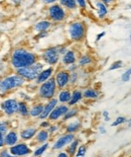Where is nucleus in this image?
Returning a JSON list of instances; mask_svg holds the SVG:
<instances>
[{"mask_svg": "<svg viewBox=\"0 0 131 157\" xmlns=\"http://www.w3.org/2000/svg\"><path fill=\"white\" fill-rule=\"evenodd\" d=\"M36 62H38L36 55L22 48L14 49L11 53V57H10V63L15 70L22 67H28Z\"/></svg>", "mask_w": 131, "mask_h": 157, "instance_id": "f257e3e1", "label": "nucleus"}, {"mask_svg": "<svg viewBox=\"0 0 131 157\" xmlns=\"http://www.w3.org/2000/svg\"><path fill=\"white\" fill-rule=\"evenodd\" d=\"M24 83H25V79L23 78L22 76L17 74V73L9 75V76H7V77L3 78L1 80V83H0L1 94L3 95L4 93H6L7 91H10V90L21 87Z\"/></svg>", "mask_w": 131, "mask_h": 157, "instance_id": "f03ea898", "label": "nucleus"}, {"mask_svg": "<svg viewBox=\"0 0 131 157\" xmlns=\"http://www.w3.org/2000/svg\"><path fill=\"white\" fill-rule=\"evenodd\" d=\"M43 70V64H42L40 62H36L31 66H28V67H22L19 69H16L15 71L17 74L20 76H22L25 80H28V81H32V80H36L40 72Z\"/></svg>", "mask_w": 131, "mask_h": 157, "instance_id": "7ed1b4c3", "label": "nucleus"}, {"mask_svg": "<svg viewBox=\"0 0 131 157\" xmlns=\"http://www.w3.org/2000/svg\"><path fill=\"white\" fill-rule=\"evenodd\" d=\"M58 88L56 78L50 77L45 82L40 84L38 88V96L42 99H52L55 96L56 90Z\"/></svg>", "mask_w": 131, "mask_h": 157, "instance_id": "20e7f679", "label": "nucleus"}, {"mask_svg": "<svg viewBox=\"0 0 131 157\" xmlns=\"http://www.w3.org/2000/svg\"><path fill=\"white\" fill-rule=\"evenodd\" d=\"M60 55H62L60 51V47H50V48L45 49L42 52V58L45 63L50 66H53L59 62Z\"/></svg>", "mask_w": 131, "mask_h": 157, "instance_id": "39448f33", "label": "nucleus"}, {"mask_svg": "<svg viewBox=\"0 0 131 157\" xmlns=\"http://www.w3.org/2000/svg\"><path fill=\"white\" fill-rule=\"evenodd\" d=\"M85 33H86L85 25L81 21L73 22L69 26V35L70 38L73 41L79 42L81 40H83L85 38Z\"/></svg>", "mask_w": 131, "mask_h": 157, "instance_id": "423d86ee", "label": "nucleus"}, {"mask_svg": "<svg viewBox=\"0 0 131 157\" xmlns=\"http://www.w3.org/2000/svg\"><path fill=\"white\" fill-rule=\"evenodd\" d=\"M2 112L7 116H13L18 112V101L14 98H8L1 103Z\"/></svg>", "mask_w": 131, "mask_h": 157, "instance_id": "0eeeda50", "label": "nucleus"}, {"mask_svg": "<svg viewBox=\"0 0 131 157\" xmlns=\"http://www.w3.org/2000/svg\"><path fill=\"white\" fill-rule=\"evenodd\" d=\"M74 139H75V134H74V133H67V134H64L60 137H59V138L56 139V141L53 143V149L62 150L64 147L68 146Z\"/></svg>", "mask_w": 131, "mask_h": 157, "instance_id": "6e6552de", "label": "nucleus"}, {"mask_svg": "<svg viewBox=\"0 0 131 157\" xmlns=\"http://www.w3.org/2000/svg\"><path fill=\"white\" fill-rule=\"evenodd\" d=\"M56 82L59 89H64L69 84L71 79V72L69 70H60L56 74Z\"/></svg>", "mask_w": 131, "mask_h": 157, "instance_id": "1a4fd4ad", "label": "nucleus"}, {"mask_svg": "<svg viewBox=\"0 0 131 157\" xmlns=\"http://www.w3.org/2000/svg\"><path fill=\"white\" fill-rule=\"evenodd\" d=\"M8 151L11 153V155L14 156H26L30 154L31 150L25 143H17L13 146H10Z\"/></svg>", "mask_w": 131, "mask_h": 157, "instance_id": "9d476101", "label": "nucleus"}, {"mask_svg": "<svg viewBox=\"0 0 131 157\" xmlns=\"http://www.w3.org/2000/svg\"><path fill=\"white\" fill-rule=\"evenodd\" d=\"M69 106L62 103L60 105H56L55 109H53V112L49 113V121H58L59 119H60L62 117H64L67 113V112L69 111Z\"/></svg>", "mask_w": 131, "mask_h": 157, "instance_id": "9b49d317", "label": "nucleus"}, {"mask_svg": "<svg viewBox=\"0 0 131 157\" xmlns=\"http://www.w3.org/2000/svg\"><path fill=\"white\" fill-rule=\"evenodd\" d=\"M49 17L55 21H62L65 18V11L58 4H53L49 9Z\"/></svg>", "mask_w": 131, "mask_h": 157, "instance_id": "f8f14e48", "label": "nucleus"}, {"mask_svg": "<svg viewBox=\"0 0 131 157\" xmlns=\"http://www.w3.org/2000/svg\"><path fill=\"white\" fill-rule=\"evenodd\" d=\"M58 102H59V99H56V98H52V99H49V101L46 105H45V108H43V111L42 113V115L39 116V119L42 120H45V119H49V113L53 112V109L58 105Z\"/></svg>", "mask_w": 131, "mask_h": 157, "instance_id": "ddd939ff", "label": "nucleus"}, {"mask_svg": "<svg viewBox=\"0 0 131 157\" xmlns=\"http://www.w3.org/2000/svg\"><path fill=\"white\" fill-rule=\"evenodd\" d=\"M53 66H49V68H45L43 69L42 72L39 73L38 78H36V84H42V83L45 82L46 80H49L50 77L53 76Z\"/></svg>", "mask_w": 131, "mask_h": 157, "instance_id": "4468645a", "label": "nucleus"}, {"mask_svg": "<svg viewBox=\"0 0 131 157\" xmlns=\"http://www.w3.org/2000/svg\"><path fill=\"white\" fill-rule=\"evenodd\" d=\"M38 129L36 128H32V127H28V128H25L20 131L19 135L20 138L22 140H30L32 139L36 134H38Z\"/></svg>", "mask_w": 131, "mask_h": 157, "instance_id": "2eb2a0df", "label": "nucleus"}, {"mask_svg": "<svg viewBox=\"0 0 131 157\" xmlns=\"http://www.w3.org/2000/svg\"><path fill=\"white\" fill-rule=\"evenodd\" d=\"M76 61H77V58H76L75 52H74L73 50H68V51L64 54L63 58H62V62L65 65H68V66L75 64Z\"/></svg>", "mask_w": 131, "mask_h": 157, "instance_id": "dca6fc26", "label": "nucleus"}, {"mask_svg": "<svg viewBox=\"0 0 131 157\" xmlns=\"http://www.w3.org/2000/svg\"><path fill=\"white\" fill-rule=\"evenodd\" d=\"M18 142V135L16 131H9L7 134L5 135V145L7 146H13L17 144Z\"/></svg>", "mask_w": 131, "mask_h": 157, "instance_id": "f3484780", "label": "nucleus"}, {"mask_svg": "<svg viewBox=\"0 0 131 157\" xmlns=\"http://www.w3.org/2000/svg\"><path fill=\"white\" fill-rule=\"evenodd\" d=\"M71 98H72V92L70 91L69 89H60V91L59 93L58 99L59 102L60 103H69L71 101Z\"/></svg>", "mask_w": 131, "mask_h": 157, "instance_id": "a211bd4d", "label": "nucleus"}, {"mask_svg": "<svg viewBox=\"0 0 131 157\" xmlns=\"http://www.w3.org/2000/svg\"><path fill=\"white\" fill-rule=\"evenodd\" d=\"M82 98H84V96H83V91H81L80 89H75L72 92V98H71V101H69L68 105L70 106L75 105L78 102H80V101L82 99Z\"/></svg>", "mask_w": 131, "mask_h": 157, "instance_id": "6ab92c4d", "label": "nucleus"}, {"mask_svg": "<svg viewBox=\"0 0 131 157\" xmlns=\"http://www.w3.org/2000/svg\"><path fill=\"white\" fill-rule=\"evenodd\" d=\"M43 108H45V105L42 103H35V105L31 106L29 111V116L33 117V118H39V116L42 115V113L43 111Z\"/></svg>", "mask_w": 131, "mask_h": 157, "instance_id": "aec40b11", "label": "nucleus"}, {"mask_svg": "<svg viewBox=\"0 0 131 157\" xmlns=\"http://www.w3.org/2000/svg\"><path fill=\"white\" fill-rule=\"evenodd\" d=\"M49 130L42 129L38 132V134L35 135V141L38 143H45L49 138Z\"/></svg>", "mask_w": 131, "mask_h": 157, "instance_id": "412c9836", "label": "nucleus"}, {"mask_svg": "<svg viewBox=\"0 0 131 157\" xmlns=\"http://www.w3.org/2000/svg\"><path fill=\"white\" fill-rule=\"evenodd\" d=\"M80 128H81V122L76 120V121L71 122L66 126V133H76L79 131Z\"/></svg>", "mask_w": 131, "mask_h": 157, "instance_id": "4be33fe9", "label": "nucleus"}, {"mask_svg": "<svg viewBox=\"0 0 131 157\" xmlns=\"http://www.w3.org/2000/svg\"><path fill=\"white\" fill-rule=\"evenodd\" d=\"M79 143H80V141H79L78 139H74L73 141L68 145L67 152L69 153V155H71V156L76 155L77 150H78V148H79Z\"/></svg>", "mask_w": 131, "mask_h": 157, "instance_id": "5701e85b", "label": "nucleus"}, {"mask_svg": "<svg viewBox=\"0 0 131 157\" xmlns=\"http://www.w3.org/2000/svg\"><path fill=\"white\" fill-rule=\"evenodd\" d=\"M83 96L87 99H96V98H98L99 92L93 88H88L83 91Z\"/></svg>", "mask_w": 131, "mask_h": 157, "instance_id": "b1692460", "label": "nucleus"}, {"mask_svg": "<svg viewBox=\"0 0 131 157\" xmlns=\"http://www.w3.org/2000/svg\"><path fill=\"white\" fill-rule=\"evenodd\" d=\"M29 111L30 109H28L27 103L25 101H19L18 102V113L20 116L22 117H27L29 116Z\"/></svg>", "mask_w": 131, "mask_h": 157, "instance_id": "393cba45", "label": "nucleus"}, {"mask_svg": "<svg viewBox=\"0 0 131 157\" xmlns=\"http://www.w3.org/2000/svg\"><path fill=\"white\" fill-rule=\"evenodd\" d=\"M50 26V22L48 21H39L35 25V29L38 33H42V32H46V29Z\"/></svg>", "mask_w": 131, "mask_h": 157, "instance_id": "a878e982", "label": "nucleus"}, {"mask_svg": "<svg viewBox=\"0 0 131 157\" xmlns=\"http://www.w3.org/2000/svg\"><path fill=\"white\" fill-rule=\"evenodd\" d=\"M96 6L98 8V16L99 18H103L104 16L107 14V8L104 3L102 2H97L96 3Z\"/></svg>", "mask_w": 131, "mask_h": 157, "instance_id": "bb28decb", "label": "nucleus"}, {"mask_svg": "<svg viewBox=\"0 0 131 157\" xmlns=\"http://www.w3.org/2000/svg\"><path fill=\"white\" fill-rule=\"evenodd\" d=\"M60 4L69 9H74L77 7V0H60Z\"/></svg>", "mask_w": 131, "mask_h": 157, "instance_id": "cd10ccee", "label": "nucleus"}, {"mask_svg": "<svg viewBox=\"0 0 131 157\" xmlns=\"http://www.w3.org/2000/svg\"><path fill=\"white\" fill-rule=\"evenodd\" d=\"M93 62V58L89 55H83L79 59V65L80 66H87Z\"/></svg>", "mask_w": 131, "mask_h": 157, "instance_id": "c85d7f7f", "label": "nucleus"}, {"mask_svg": "<svg viewBox=\"0 0 131 157\" xmlns=\"http://www.w3.org/2000/svg\"><path fill=\"white\" fill-rule=\"evenodd\" d=\"M78 109H70L68 112H67V113L65 116L63 117V120L64 121H68V120H71L73 119L74 117H76L77 115H78Z\"/></svg>", "mask_w": 131, "mask_h": 157, "instance_id": "c756f323", "label": "nucleus"}, {"mask_svg": "<svg viewBox=\"0 0 131 157\" xmlns=\"http://www.w3.org/2000/svg\"><path fill=\"white\" fill-rule=\"evenodd\" d=\"M48 148H49V143L48 142L43 143L42 146L35 149V151L33 152V156H40V155H42L43 153L46 151V149H48Z\"/></svg>", "mask_w": 131, "mask_h": 157, "instance_id": "7c9ffc66", "label": "nucleus"}, {"mask_svg": "<svg viewBox=\"0 0 131 157\" xmlns=\"http://www.w3.org/2000/svg\"><path fill=\"white\" fill-rule=\"evenodd\" d=\"M87 149H88V147H87L86 145H81L79 146L78 150H77V153L75 156H85L86 153H87Z\"/></svg>", "mask_w": 131, "mask_h": 157, "instance_id": "2f4dec72", "label": "nucleus"}, {"mask_svg": "<svg viewBox=\"0 0 131 157\" xmlns=\"http://www.w3.org/2000/svg\"><path fill=\"white\" fill-rule=\"evenodd\" d=\"M124 123H127V119L125 118V117H118L115 121H114L112 123V127H117V126H120V125H122V124Z\"/></svg>", "mask_w": 131, "mask_h": 157, "instance_id": "473e14b6", "label": "nucleus"}, {"mask_svg": "<svg viewBox=\"0 0 131 157\" xmlns=\"http://www.w3.org/2000/svg\"><path fill=\"white\" fill-rule=\"evenodd\" d=\"M123 66V62L121 60H118V61H115L113 62L112 64L110 65L109 67V71H113V70H116V69H119Z\"/></svg>", "mask_w": 131, "mask_h": 157, "instance_id": "72a5a7b5", "label": "nucleus"}, {"mask_svg": "<svg viewBox=\"0 0 131 157\" xmlns=\"http://www.w3.org/2000/svg\"><path fill=\"white\" fill-rule=\"evenodd\" d=\"M130 78H131V67L128 68L123 73L122 76H121V80H122L123 82H127V81H129Z\"/></svg>", "mask_w": 131, "mask_h": 157, "instance_id": "f704fd0d", "label": "nucleus"}, {"mask_svg": "<svg viewBox=\"0 0 131 157\" xmlns=\"http://www.w3.org/2000/svg\"><path fill=\"white\" fill-rule=\"evenodd\" d=\"M7 123L6 122H2L1 125H0V134L1 135H6L7 134Z\"/></svg>", "mask_w": 131, "mask_h": 157, "instance_id": "c9c22d12", "label": "nucleus"}, {"mask_svg": "<svg viewBox=\"0 0 131 157\" xmlns=\"http://www.w3.org/2000/svg\"><path fill=\"white\" fill-rule=\"evenodd\" d=\"M77 79H78V75H77L76 71L71 72V79H70V82H71V83H75Z\"/></svg>", "mask_w": 131, "mask_h": 157, "instance_id": "e433bc0d", "label": "nucleus"}, {"mask_svg": "<svg viewBox=\"0 0 131 157\" xmlns=\"http://www.w3.org/2000/svg\"><path fill=\"white\" fill-rule=\"evenodd\" d=\"M49 126H50L49 122V121H45V120H43V121L40 123V125H39L40 128H42V129H49Z\"/></svg>", "mask_w": 131, "mask_h": 157, "instance_id": "4c0bfd02", "label": "nucleus"}, {"mask_svg": "<svg viewBox=\"0 0 131 157\" xmlns=\"http://www.w3.org/2000/svg\"><path fill=\"white\" fill-rule=\"evenodd\" d=\"M56 129H58V126H56V125H53V126L50 125V126H49V134H53V133H55V132L56 131Z\"/></svg>", "mask_w": 131, "mask_h": 157, "instance_id": "58836bf2", "label": "nucleus"}, {"mask_svg": "<svg viewBox=\"0 0 131 157\" xmlns=\"http://www.w3.org/2000/svg\"><path fill=\"white\" fill-rule=\"evenodd\" d=\"M77 3H78V5L80 7H86L87 3H86V0H77Z\"/></svg>", "mask_w": 131, "mask_h": 157, "instance_id": "ea45409f", "label": "nucleus"}, {"mask_svg": "<svg viewBox=\"0 0 131 157\" xmlns=\"http://www.w3.org/2000/svg\"><path fill=\"white\" fill-rule=\"evenodd\" d=\"M77 67H78V66H77V65H76V63H75V64L69 65V68H68V70H69L70 72H74V71H76Z\"/></svg>", "mask_w": 131, "mask_h": 157, "instance_id": "a19ab883", "label": "nucleus"}, {"mask_svg": "<svg viewBox=\"0 0 131 157\" xmlns=\"http://www.w3.org/2000/svg\"><path fill=\"white\" fill-rule=\"evenodd\" d=\"M99 133L101 134H106V128L104 126H100L99 127Z\"/></svg>", "mask_w": 131, "mask_h": 157, "instance_id": "79ce46f5", "label": "nucleus"}, {"mask_svg": "<svg viewBox=\"0 0 131 157\" xmlns=\"http://www.w3.org/2000/svg\"><path fill=\"white\" fill-rule=\"evenodd\" d=\"M9 156H11V153H8L7 151H2L1 152V157H9Z\"/></svg>", "mask_w": 131, "mask_h": 157, "instance_id": "37998d69", "label": "nucleus"}, {"mask_svg": "<svg viewBox=\"0 0 131 157\" xmlns=\"http://www.w3.org/2000/svg\"><path fill=\"white\" fill-rule=\"evenodd\" d=\"M104 36H105V32H103V33H100V34H99L98 36H97V38H96V41H97V42H99V41H100V39H101V38H103Z\"/></svg>", "mask_w": 131, "mask_h": 157, "instance_id": "c03bdc74", "label": "nucleus"}, {"mask_svg": "<svg viewBox=\"0 0 131 157\" xmlns=\"http://www.w3.org/2000/svg\"><path fill=\"white\" fill-rule=\"evenodd\" d=\"M46 35H48V33H46V32H42V33H39V35H38V39L45 38V36H46Z\"/></svg>", "mask_w": 131, "mask_h": 157, "instance_id": "a18cd8bd", "label": "nucleus"}, {"mask_svg": "<svg viewBox=\"0 0 131 157\" xmlns=\"http://www.w3.org/2000/svg\"><path fill=\"white\" fill-rule=\"evenodd\" d=\"M59 157H67V156H69V153L67 152V153H65V152H60V153H59V155H58Z\"/></svg>", "mask_w": 131, "mask_h": 157, "instance_id": "49530a36", "label": "nucleus"}, {"mask_svg": "<svg viewBox=\"0 0 131 157\" xmlns=\"http://www.w3.org/2000/svg\"><path fill=\"white\" fill-rule=\"evenodd\" d=\"M102 117H104V118H107V117H109V113L107 111H104L102 113Z\"/></svg>", "mask_w": 131, "mask_h": 157, "instance_id": "de8ad7c7", "label": "nucleus"}, {"mask_svg": "<svg viewBox=\"0 0 131 157\" xmlns=\"http://www.w3.org/2000/svg\"><path fill=\"white\" fill-rule=\"evenodd\" d=\"M102 1L104 2V3H107V4H110V3H112L114 0H102Z\"/></svg>", "mask_w": 131, "mask_h": 157, "instance_id": "09e8293b", "label": "nucleus"}, {"mask_svg": "<svg viewBox=\"0 0 131 157\" xmlns=\"http://www.w3.org/2000/svg\"><path fill=\"white\" fill-rule=\"evenodd\" d=\"M55 1H56V0H43V2H45V3H53Z\"/></svg>", "mask_w": 131, "mask_h": 157, "instance_id": "8fccbe9b", "label": "nucleus"}, {"mask_svg": "<svg viewBox=\"0 0 131 157\" xmlns=\"http://www.w3.org/2000/svg\"><path fill=\"white\" fill-rule=\"evenodd\" d=\"M13 3H15V4H19L20 2H21V0H12Z\"/></svg>", "mask_w": 131, "mask_h": 157, "instance_id": "3c124183", "label": "nucleus"}, {"mask_svg": "<svg viewBox=\"0 0 131 157\" xmlns=\"http://www.w3.org/2000/svg\"><path fill=\"white\" fill-rule=\"evenodd\" d=\"M127 125H128V127H131V118L129 120H127Z\"/></svg>", "mask_w": 131, "mask_h": 157, "instance_id": "603ef678", "label": "nucleus"}, {"mask_svg": "<svg viewBox=\"0 0 131 157\" xmlns=\"http://www.w3.org/2000/svg\"><path fill=\"white\" fill-rule=\"evenodd\" d=\"M104 120H105L106 122H108L109 120H110V118H109V117H107V118H104Z\"/></svg>", "mask_w": 131, "mask_h": 157, "instance_id": "864d4df0", "label": "nucleus"}, {"mask_svg": "<svg viewBox=\"0 0 131 157\" xmlns=\"http://www.w3.org/2000/svg\"><path fill=\"white\" fill-rule=\"evenodd\" d=\"M129 39H130V41H131V31H130V36H129Z\"/></svg>", "mask_w": 131, "mask_h": 157, "instance_id": "5fc2aeb1", "label": "nucleus"}]
</instances>
